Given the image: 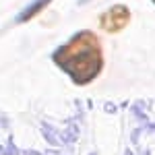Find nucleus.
<instances>
[{
  "label": "nucleus",
  "mask_w": 155,
  "mask_h": 155,
  "mask_svg": "<svg viewBox=\"0 0 155 155\" xmlns=\"http://www.w3.org/2000/svg\"><path fill=\"white\" fill-rule=\"evenodd\" d=\"M50 2H52V0H35V2H31V6H27V8L23 11V15L19 17V21H21V23L29 21V19H31V17H35L39 11H44Z\"/></svg>",
  "instance_id": "nucleus-3"
},
{
  "label": "nucleus",
  "mask_w": 155,
  "mask_h": 155,
  "mask_svg": "<svg viewBox=\"0 0 155 155\" xmlns=\"http://www.w3.org/2000/svg\"><path fill=\"white\" fill-rule=\"evenodd\" d=\"M153 2H155V0H153Z\"/></svg>",
  "instance_id": "nucleus-4"
},
{
  "label": "nucleus",
  "mask_w": 155,
  "mask_h": 155,
  "mask_svg": "<svg viewBox=\"0 0 155 155\" xmlns=\"http://www.w3.org/2000/svg\"><path fill=\"white\" fill-rule=\"evenodd\" d=\"M54 62L68 72L77 85H87L101 71V46L91 31H81L56 50Z\"/></svg>",
  "instance_id": "nucleus-1"
},
{
  "label": "nucleus",
  "mask_w": 155,
  "mask_h": 155,
  "mask_svg": "<svg viewBox=\"0 0 155 155\" xmlns=\"http://www.w3.org/2000/svg\"><path fill=\"white\" fill-rule=\"evenodd\" d=\"M130 21V11L124 6V4H116L112 6L110 11H106L99 19V25L104 31H110V33H116L120 29H124Z\"/></svg>",
  "instance_id": "nucleus-2"
}]
</instances>
